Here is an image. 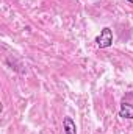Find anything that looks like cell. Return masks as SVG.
Returning <instances> with one entry per match:
<instances>
[{"mask_svg":"<svg viewBox=\"0 0 133 134\" xmlns=\"http://www.w3.org/2000/svg\"><path fill=\"white\" fill-rule=\"evenodd\" d=\"M96 44H97L99 48H108V47H111L113 45V31H111V28L105 27L100 31L99 36L96 37Z\"/></svg>","mask_w":133,"mask_h":134,"instance_id":"7a4b0ae2","label":"cell"},{"mask_svg":"<svg viewBox=\"0 0 133 134\" xmlns=\"http://www.w3.org/2000/svg\"><path fill=\"white\" fill-rule=\"evenodd\" d=\"M63 130H64V134H77L75 122L70 117H64V120H63Z\"/></svg>","mask_w":133,"mask_h":134,"instance_id":"3957f363","label":"cell"},{"mask_svg":"<svg viewBox=\"0 0 133 134\" xmlns=\"http://www.w3.org/2000/svg\"><path fill=\"white\" fill-rule=\"evenodd\" d=\"M129 2H130V3H133V0H129Z\"/></svg>","mask_w":133,"mask_h":134,"instance_id":"277c9868","label":"cell"},{"mask_svg":"<svg viewBox=\"0 0 133 134\" xmlns=\"http://www.w3.org/2000/svg\"><path fill=\"white\" fill-rule=\"evenodd\" d=\"M119 115L122 119H133V92H129L121 103Z\"/></svg>","mask_w":133,"mask_h":134,"instance_id":"6da1fadb","label":"cell"}]
</instances>
